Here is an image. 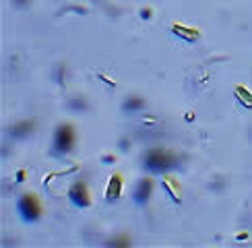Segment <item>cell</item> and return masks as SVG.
<instances>
[{"label":"cell","instance_id":"5","mask_svg":"<svg viewBox=\"0 0 252 248\" xmlns=\"http://www.w3.org/2000/svg\"><path fill=\"white\" fill-rule=\"evenodd\" d=\"M151 192H153V182H151L149 178L136 182V186H134V201L143 205V203H147V199L151 196Z\"/></svg>","mask_w":252,"mask_h":248},{"label":"cell","instance_id":"3","mask_svg":"<svg viewBox=\"0 0 252 248\" xmlns=\"http://www.w3.org/2000/svg\"><path fill=\"white\" fill-rule=\"evenodd\" d=\"M19 213L21 217H23L25 221H35L39 217V205L37 201L33 199V196H23V199L19 201Z\"/></svg>","mask_w":252,"mask_h":248},{"label":"cell","instance_id":"6","mask_svg":"<svg viewBox=\"0 0 252 248\" xmlns=\"http://www.w3.org/2000/svg\"><path fill=\"white\" fill-rule=\"evenodd\" d=\"M120 188H122V178L118 174H114L112 176V180H110V186H108V199L114 201L116 196L120 194Z\"/></svg>","mask_w":252,"mask_h":248},{"label":"cell","instance_id":"1","mask_svg":"<svg viewBox=\"0 0 252 248\" xmlns=\"http://www.w3.org/2000/svg\"><path fill=\"white\" fill-rule=\"evenodd\" d=\"M145 168L149 172H163V170H172L176 168L178 159L174 157V155L165 153V151H149L145 155Z\"/></svg>","mask_w":252,"mask_h":248},{"label":"cell","instance_id":"4","mask_svg":"<svg viewBox=\"0 0 252 248\" xmlns=\"http://www.w3.org/2000/svg\"><path fill=\"white\" fill-rule=\"evenodd\" d=\"M68 196H70V201L75 203L77 207H87L89 205V190H87V186L83 184V182L72 184Z\"/></svg>","mask_w":252,"mask_h":248},{"label":"cell","instance_id":"2","mask_svg":"<svg viewBox=\"0 0 252 248\" xmlns=\"http://www.w3.org/2000/svg\"><path fill=\"white\" fill-rule=\"evenodd\" d=\"M72 143H75V130H72L70 124H62L58 126V130L54 132V151L58 155L66 153L72 149Z\"/></svg>","mask_w":252,"mask_h":248},{"label":"cell","instance_id":"7","mask_svg":"<svg viewBox=\"0 0 252 248\" xmlns=\"http://www.w3.org/2000/svg\"><path fill=\"white\" fill-rule=\"evenodd\" d=\"M141 108H143V99H139V97H130L128 101H124L126 112H134V110H141Z\"/></svg>","mask_w":252,"mask_h":248}]
</instances>
